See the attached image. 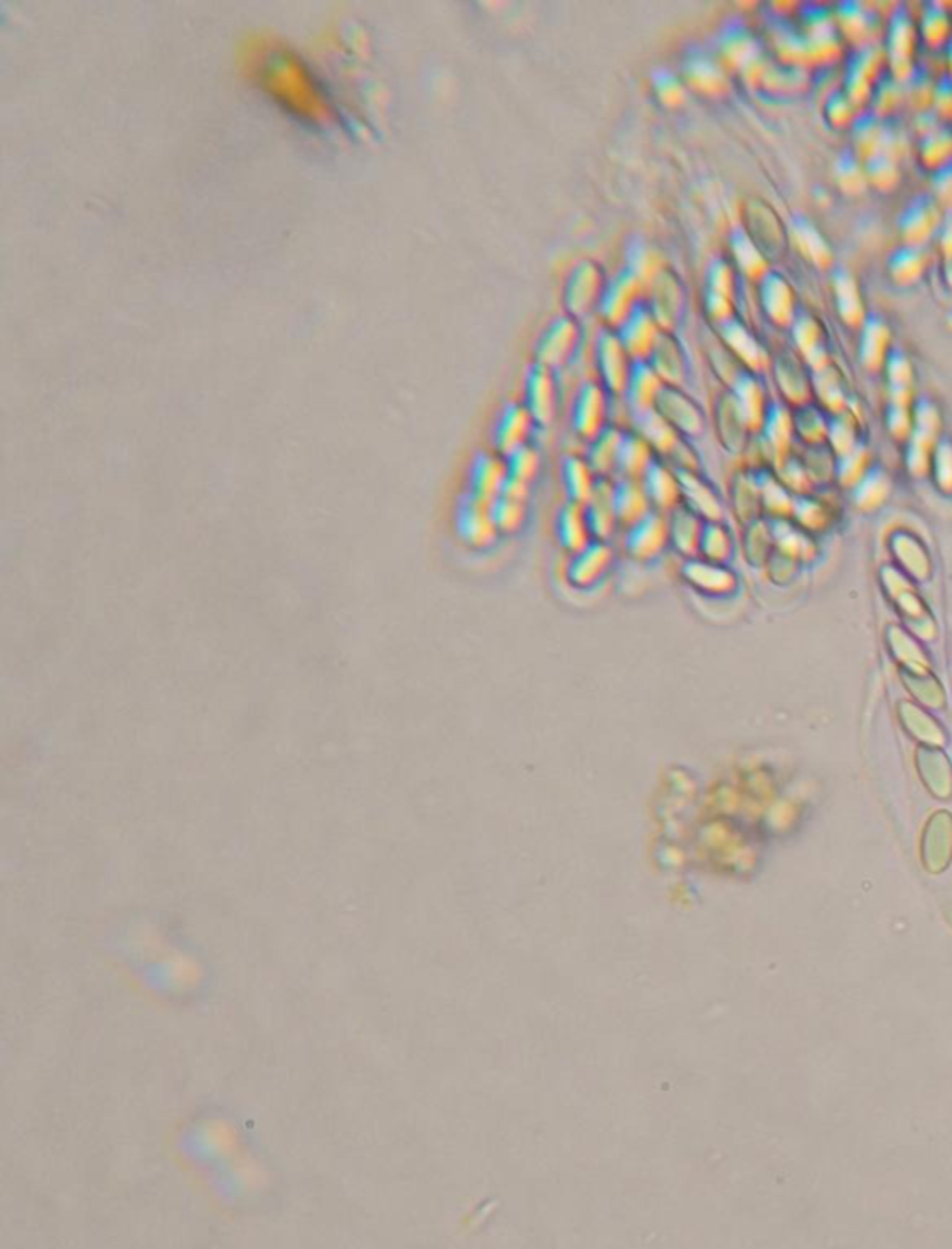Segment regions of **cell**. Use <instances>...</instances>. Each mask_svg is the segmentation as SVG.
<instances>
[{
  "label": "cell",
  "instance_id": "cb8c5ba5",
  "mask_svg": "<svg viewBox=\"0 0 952 1249\" xmlns=\"http://www.w3.org/2000/svg\"><path fill=\"white\" fill-rule=\"evenodd\" d=\"M718 339L722 341L725 349L732 352V356L739 361L740 367L752 374L765 369V364L769 361V356L762 350L759 341L737 319L718 326Z\"/></svg>",
  "mask_w": 952,
  "mask_h": 1249
},
{
  "label": "cell",
  "instance_id": "d6986e66",
  "mask_svg": "<svg viewBox=\"0 0 952 1249\" xmlns=\"http://www.w3.org/2000/svg\"><path fill=\"white\" fill-rule=\"evenodd\" d=\"M585 507H587L588 521H590L595 539L610 541L616 536V532L622 531L619 521H617L616 480L614 478H601L595 487L594 495L590 497Z\"/></svg>",
  "mask_w": 952,
  "mask_h": 1249
},
{
  "label": "cell",
  "instance_id": "ba28073f",
  "mask_svg": "<svg viewBox=\"0 0 952 1249\" xmlns=\"http://www.w3.org/2000/svg\"><path fill=\"white\" fill-rule=\"evenodd\" d=\"M655 411L686 440L701 438L707 428L705 411L683 387H664L657 400Z\"/></svg>",
  "mask_w": 952,
  "mask_h": 1249
},
{
  "label": "cell",
  "instance_id": "7c38bea8",
  "mask_svg": "<svg viewBox=\"0 0 952 1249\" xmlns=\"http://www.w3.org/2000/svg\"><path fill=\"white\" fill-rule=\"evenodd\" d=\"M525 404L538 426H549L558 409V383L555 371L534 364L526 376Z\"/></svg>",
  "mask_w": 952,
  "mask_h": 1249
},
{
  "label": "cell",
  "instance_id": "83f0119b",
  "mask_svg": "<svg viewBox=\"0 0 952 1249\" xmlns=\"http://www.w3.org/2000/svg\"><path fill=\"white\" fill-rule=\"evenodd\" d=\"M616 480V512L617 521H619V529L627 531L636 523H641L642 519H646L651 512H655L651 506L648 492L642 484V480H629V478H614Z\"/></svg>",
  "mask_w": 952,
  "mask_h": 1249
},
{
  "label": "cell",
  "instance_id": "6da1fadb",
  "mask_svg": "<svg viewBox=\"0 0 952 1249\" xmlns=\"http://www.w3.org/2000/svg\"><path fill=\"white\" fill-rule=\"evenodd\" d=\"M236 64L255 90L300 122L329 125L339 118L328 84L287 39L272 32H253L238 46Z\"/></svg>",
  "mask_w": 952,
  "mask_h": 1249
},
{
  "label": "cell",
  "instance_id": "9f6ffc18",
  "mask_svg": "<svg viewBox=\"0 0 952 1249\" xmlns=\"http://www.w3.org/2000/svg\"><path fill=\"white\" fill-rule=\"evenodd\" d=\"M932 107H934V114L937 115L939 122H951L952 120V76H944L941 81L936 83V91H934V99H932Z\"/></svg>",
  "mask_w": 952,
  "mask_h": 1249
},
{
  "label": "cell",
  "instance_id": "6f0895ef",
  "mask_svg": "<svg viewBox=\"0 0 952 1249\" xmlns=\"http://www.w3.org/2000/svg\"><path fill=\"white\" fill-rule=\"evenodd\" d=\"M932 189V196L936 197L937 203L941 204L947 213H952V162L934 172Z\"/></svg>",
  "mask_w": 952,
  "mask_h": 1249
},
{
  "label": "cell",
  "instance_id": "f1b7e54d",
  "mask_svg": "<svg viewBox=\"0 0 952 1249\" xmlns=\"http://www.w3.org/2000/svg\"><path fill=\"white\" fill-rule=\"evenodd\" d=\"M730 507L742 524L754 523L761 512V482L750 470L735 472L730 482Z\"/></svg>",
  "mask_w": 952,
  "mask_h": 1249
},
{
  "label": "cell",
  "instance_id": "f6af8a7d",
  "mask_svg": "<svg viewBox=\"0 0 952 1249\" xmlns=\"http://www.w3.org/2000/svg\"><path fill=\"white\" fill-rule=\"evenodd\" d=\"M922 39L930 47L944 46L952 36V21L949 12L941 4H929L921 17Z\"/></svg>",
  "mask_w": 952,
  "mask_h": 1249
},
{
  "label": "cell",
  "instance_id": "7bdbcfd3",
  "mask_svg": "<svg viewBox=\"0 0 952 1249\" xmlns=\"http://www.w3.org/2000/svg\"><path fill=\"white\" fill-rule=\"evenodd\" d=\"M927 265V255L922 246H902L899 250L893 251L892 258H890V270L892 275L897 281H914L921 275Z\"/></svg>",
  "mask_w": 952,
  "mask_h": 1249
},
{
  "label": "cell",
  "instance_id": "680465c9",
  "mask_svg": "<svg viewBox=\"0 0 952 1249\" xmlns=\"http://www.w3.org/2000/svg\"><path fill=\"white\" fill-rule=\"evenodd\" d=\"M655 91L664 103H679L683 97V86L671 73H661L657 76Z\"/></svg>",
  "mask_w": 952,
  "mask_h": 1249
},
{
  "label": "cell",
  "instance_id": "3957f363",
  "mask_svg": "<svg viewBox=\"0 0 952 1249\" xmlns=\"http://www.w3.org/2000/svg\"><path fill=\"white\" fill-rule=\"evenodd\" d=\"M595 363L601 383L612 396H625L636 361L614 329H603L595 344Z\"/></svg>",
  "mask_w": 952,
  "mask_h": 1249
},
{
  "label": "cell",
  "instance_id": "db71d44e",
  "mask_svg": "<svg viewBox=\"0 0 952 1249\" xmlns=\"http://www.w3.org/2000/svg\"><path fill=\"white\" fill-rule=\"evenodd\" d=\"M856 108L858 103L846 91H836L826 103V115L836 127H845L856 123Z\"/></svg>",
  "mask_w": 952,
  "mask_h": 1249
},
{
  "label": "cell",
  "instance_id": "11a10c76",
  "mask_svg": "<svg viewBox=\"0 0 952 1249\" xmlns=\"http://www.w3.org/2000/svg\"><path fill=\"white\" fill-rule=\"evenodd\" d=\"M908 86L904 93L910 103H914L915 107L924 108L932 105L934 99V91H936V83L930 78L927 73H912V76L906 81Z\"/></svg>",
  "mask_w": 952,
  "mask_h": 1249
},
{
  "label": "cell",
  "instance_id": "277c9868",
  "mask_svg": "<svg viewBox=\"0 0 952 1249\" xmlns=\"http://www.w3.org/2000/svg\"><path fill=\"white\" fill-rule=\"evenodd\" d=\"M607 288V280L601 266L594 261H582L573 268L564 290L565 315L573 319H587L594 310H599L603 295Z\"/></svg>",
  "mask_w": 952,
  "mask_h": 1249
},
{
  "label": "cell",
  "instance_id": "2e32d148",
  "mask_svg": "<svg viewBox=\"0 0 952 1249\" xmlns=\"http://www.w3.org/2000/svg\"><path fill=\"white\" fill-rule=\"evenodd\" d=\"M617 335L636 363H648L651 352L663 335V327L659 326L655 317L651 315L648 305L644 303L642 307L634 310L631 319L617 329Z\"/></svg>",
  "mask_w": 952,
  "mask_h": 1249
},
{
  "label": "cell",
  "instance_id": "f546056e",
  "mask_svg": "<svg viewBox=\"0 0 952 1249\" xmlns=\"http://www.w3.org/2000/svg\"><path fill=\"white\" fill-rule=\"evenodd\" d=\"M664 387L666 386H664L663 379L659 378V374L649 367V363L634 364L631 381H629L627 393L624 396L631 408L632 415H641V413L655 409L657 400L663 393Z\"/></svg>",
  "mask_w": 952,
  "mask_h": 1249
},
{
  "label": "cell",
  "instance_id": "603a6c76",
  "mask_svg": "<svg viewBox=\"0 0 952 1249\" xmlns=\"http://www.w3.org/2000/svg\"><path fill=\"white\" fill-rule=\"evenodd\" d=\"M510 480L508 460L499 452H484L471 469V495L482 500L499 499Z\"/></svg>",
  "mask_w": 952,
  "mask_h": 1249
},
{
  "label": "cell",
  "instance_id": "ee69618b",
  "mask_svg": "<svg viewBox=\"0 0 952 1249\" xmlns=\"http://www.w3.org/2000/svg\"><path fill=\"white\" fill-rule=\"evenodd\" d=\"M792 231H794V240L798 244L802 253H806L811 261H815L816 265L824 266L830 263L831 251L828 244L808 220L801 218V220L794 221Z\"/></svg>",
  "mask_w": 952,
  "mask_h": 1249
},
{
  "label": "cell",
  "instance_id": "d6a6232c",
  "mask_svg": "<svg viewBox=\"0 0 952 1249\" xmlns=\"http://www.w3.org/2000/svg\"><path fill=\"white\" fill-rule=\"evenodd\" d=\"M659 460L655 450L651 448L648 441L642 438L641 433L625 432L624 445H622V452H619V462H617L616 478H629V480H642L648 475V470L653 467V463Z\"/></svg>",
  "mask_w": 952,
  "mask_h": 1249
},
{
  "label": "cell",
  "instance_id": "d4e9b609",
  "mask_svg": "<svg viewBox=\"0 0 952 1249\" xmlns=\"http://www.w3.org/2000/svg\"><path fill=\"white\" fill-rule=\"evenodd\" d=\"M915 49V26L906 12H897L892 19L890 36H887V54L892 61L893 76L897 81H908L912 69V56Z\"/></svg>",
  "mask_w": 952,
  "mask_h": 1249
},
{
  "label": "cell",
  "instance_id": "f907efd6",
  "mask_svg": "<svg viewBox=\"0 0 952 1249\" xmlns=\"http://www.w3.org/2000/svg\"><path fill=\"white\" fill-rule=\"evenodd\" d=\"M722 51L725 61L733 60L737 66H750L752 61L757 60L754 38L748 34L747 29L728 32Z\"/></svg>",
  "mask_w": 952,
  "mask_h": 1249
},
{
  "label": "cell",
  "instance_id": "bcb514c9",
  "mask_svg": "<svg viewBox=\"0 0 952 1249\" xmlns=\"http://www.w3.org/2000/svg\"><path fill=\"white\" fill-rule=\"evenodd\" d=\"M506 460H508L511 480H516L519 484L531 485L533 487L536 478L540 475V450L531 443L526 447L519 448L518 452L508 456Z\"/></svg>",
  "mask_w": 952,
  "mask_h": 1249
},
{
  "label": "cell",
  "instance_id": "44dd1931",
  "mask_svg": "<svg viewBox=\"0 0 952 1249\" xmlns=\"http://www.w3.org/2000/svg\"><path fill=\"white\" fill-rule=\"evenodd\" d=\"M882 61L884 51L877 46H861L860 51L854 54L846 73L845 91L858 105L873 95L875 86L880 81L878 73L882 68Z\"/></svg>",
  "mask_w": 952,
  "mask_h": 1249
},
{
  "label": "cell",
  "instance_id": "b9f144b4",
  "mask_svg": "<svg viewBox=\"0 0 952 1249\" xmlns=\"http://www.w3.org/2000/svg\"><path fill=\"white\" fill-rule=\"evenodd\" d=\"M686 78L694 84L700 91L705 93H713V91H720L724 88V73H722V66L713 60V58H705V56H694L693 60L686 64Z\"/></svg>",
  "mask_w": 952,
  "mask_h": 1249
},
{
  "label": "cell",
  "instance_id": "5bb4252c",
  "mask_svg": "<svg viewBox=\"0 0 952 1249\" xmlns=\"http://www.w3.org/2000/svg\"><path fill=\"white\" fill-rule=\"evenodd\" d=\"M536 421L525 404L506 406L496 428V452L504 458L533 443Z\"/></svg>",
  "mask_w": 952,
  "mask_h": 1249
},
{
  "label": "cell",
  "instance_id": "60d3db41",
  "mask_svg": "<svg viewBox=\"0 0 952 1249\" xmlns=\"http://www.w3.org/2000/svg\"><path fill=\"white\" fill-rule=\"evenodd\" d=\"M921 160L930 169H939L952 162V130L939 125L921 140Z\"/></svg>",
  "mask_w": 952,
  "mask_h": 1249
},
{
  "label": "cell",
  "instance_id": "52a82bcc",
  "mask_svg": "<svg viewBox=\"0 0 952 1249\" xmlns=\"http://www.w3.org/2000/svg\"><path fill=\"white\" fill-rule=\"evenodd\" d=\"M582 342L580 320L564 315L551 322L536 346V363L557 372L572 361Z\"/></svg>",
  "mask_w": 952,
  "mask_h": 1249
},
{
  "label": "cell",
  "instance_id": "74e56055",
  "mask_svg": "<svg viewBox=\"0 0 952 1249\" xmlns=\"http://www.w3.org/2000/svg\"><path fill=\"white\" fill-rule=\"evenodd\" d=\"M887 123L875 114L861 115L854 123V142H856V149L863 159L867 160L875 155H880L884 151L885 135H887Z\"/></svg>",
  "mask_w": 952,
  "mask_h": 1249
},
{
  "label": "cell",
  "instance_id": "d590c367",
  "mask_svg": "<svg viewBox=\"0 0 952 1249\" xmlns=\"http://www.w3.org/2000/svg\"><path fill=\"white\" fill-rule=\"evenodd\" d=\"M761 302L770 319L776 324H787L792 319V292L787 281L776 273H767L761 280Z\"/></svg>",
  "mask_w": 952,
  "mask_h": 1249
},
{
  "label": "cell",
  "instance_id": "8fae6325",
  "mask_svg": "<svg viewBox=\"0 0 952 1249\" xmlns=\"http://www.w3.org/2000/svg\"><path fill=\"white\" fill-rule=\"evenodd\" d=\"M945 220V209L934 196H917L906 204L900 216V235L910 246H922L937 235Z\"/></svg>",
  "mask_w": 952,
  "mask_h": 1249
},
{
  "label": "cell",
  "instance_id": "681fc988",
  "mask_svg": "<svg viewBox=\"0 0 952 1249\" xmlns=\"http://www.w3.org/2000/svg\"><path fill=\"white\" fill-rule=\"evenodd\" d=\"M904 97H906V93L902 90L900 81H897L895 76L880 78L877 86H875L873 95H870L873 107H875V115L884 120L885 115L892 114V112H895L900 107V103H902V99Z\"/></svg>",
  "mask_w": 952,
  "mask_h": 1249
},
{
  "label": "cell",
  "instance_id": "4dcf8cb0",
  "mask_svg": "<svg viewBox=\"0 0 952 1249\" xmlns=\"http://www.w3.org/2000/svg\"><path fill=\"white\" fill-rule=\"evenodd\" d=\"M737 406H739L740 413L747 421L748 428L752 433L761 430L765 425V418L769 415V408L765 402V391L762 386L757 381L752 372H744L733 387H730Z\"/></svg>",
  "mask_w": 952,
  "mask_h": 1249
},
{
  "label": "cell",
  "instance_id": "7dc6e473",
  "mask_svg": "<svg viewBox=\"0 0 952 1249\" xmlns=\"http://www.w3.org/2000/svg\"><path fill=\"white\" fill-rule=\"evenodd\" d=\"M865 162V174H867V181L877 186L878 190L895 189L900 182V167L897 159H893L890 155H875L870 159L863 160Z\"/></svg>",
  "mask_w": 952,
  "mask_h": 1249
},
{
  "label": "cell",
  "instance_id": "c3c4849f",
  "mask_svg": "<svg viewBox=\"0 0 952 1249\" xmlns=\"http://www.w3.org/2000/svg\"><path fill=\"white\" fill-rule=\"evenodd\" d=\"M836 177H838L839 186L845 190L846 194H860L868 182L865 162H861L854 153H845L839 157L838 164H836Z\"/></svg>",
  "mask_w": 952,
  "mask_h": 1249
},
{
  "label": "cell",
  "instance_id": "9c48e42d",
  "mask_svg": "<svg viewBox=\"0 0 952 1249\" xmlns=\"http://www.w3.org/2000/svg\"><path fill=\"white\" fill-rule=\"evenodd\" d=\"M624 547L632 560L651 561L659 558L670 547L668 514L651 512L641 523L627 529Z\"/></svg>",
  "mask_w": 952,
  "mask_h": 1249
},
{
  "label": "cell",
  "instance_id": "94428289",
  "mask_svg": "<svg viewBox=\"0 0 952 1249\" xmlns=\"http://www.w3.org/2000/svg\"><path fill=\"white\" fill-rule=\"evenodd\" d=\"M947 56H949V68H951V76H952V38H951V41H949V53H947Z\"/></svg>",
  "mask_w": 952,
  "mask_h": 1249
},
{
  "label": "cell",
  "instance_id": "7a4b0ae2",
  "mask_svg": "<svg viewBox=\"0 0 952 1249\" xmlns=\"http://www.w3.org/2000/svg\"><path fill=\"white\" fill-rule=\"evenodd\" d=\"M646 290H648L646 283L639 275H634L629 268L607 283L601 305L597 310L605 327L617 332L619 327L624 326L625 322L634 315V310L646 303Z\"/></svg>",
  "mask_w": 952,
  "mask_h": 1249
},
{
  "label": "cell",
  "instance_id": "4fadbf2b",
  "mask_svg": "<svg viewBox=\"0 0 952 1249\" xmlns=\"http://www.w3.org/2000/svg\"><path fill=\"white\" fill-rule=\"evenodd\" d=\"M681 575L693 590L705 597H725L737 588V576L728 564H715L700 556L688 558Z\"/></svg>",
  "mask_w": 952,
  "mask_h": 1249
},
{
  "label": "cell",
  "instance_id": "ffe728a7",
  "mask_svg": "<svg viewBox=\"0 0 952 1249\" xmlns=\"http://www.w3.org/2000/svg\"><path fill=\"white\" fill-rule=\"evenodd\" d=\"M642 484L648 492L651 506L661 514H671L676 507L683 504V487H681V472L673 469L670 463L657 460L648 475L642 478Z\"/></svg>",
  "mask_w": 952,
  "mask_h": 1249
},
{
  "label": "cell",
  "instance_id": "4316f807",
  "mask_svg": "<svg viewBox=\"0 0 952 1249\" xmlns=\"http://www.w3.org/2000/svg\"><path fill=\"white\" fill-rule=\"evenodd\" d=\"M557 532L560 546L564 547V551H568L572 556L585 551L595 541L594 532L588 521L587 507L585 504H577V502H570V500L558 514Z\"/></svg>",
  "mask_w": 952,
  "mask_h": 1249
},
{
  "label": "cell",
  "instance_id": "ab89813d",
  "mask_svg": "<svg viewBox=\"0 0 952 1249\" xmlns=\"http://www.w3.org/2000/svg\"><path fill=\"white\" fill-rule=\"evenodd\" d=\"M491 514H493V521H496L499 534L511 536V534H518L525 527L528 507H526V500L510 499V497L501 495L499 499L491 502Z\"/></svg>",
  "mask_w": 952,
  "mask_h": 1249
},
{
  "label": "cell",
  "instance_id": "ac0fdd59",
  "mask_svg": "<svg viewBox=\"0 0 952 1249\" xmlns=\"http://www.w3.org/2000/svg\"><path fill=\"white\" fill-rule=\"evenodd\" d=\"M713 423H715L718 441L725 450L742 452L748 447L752 430L748 428L747 421L740 413L737 400L730 389L718 396L715 411H713Z\"/></svg>",
  "mask_w": 952,
  "mask_h": 1249
},
{
  "label": "cell",
  "instance_id": "91938a15",
  "mask_svg": "<svg viewBox=\"0 0 952 1249\" xmlns=\"http://www.w3.org/2000/svg\"><path fill=\"white\" fill-rule=\"evenodd\" d=\"M937 244L947 261H952V213L945 214L944 224L937 231Z\"/></svg>",
  "mask_w": 952,
  "mask_h": 1249
},
{
  "label": "cell",
  "instance_id": "7402d4cb",
  "mask_svg": "<svg viewBox=\"0 0 952 1249\" xmlns=\"http://www.w3.org/2000/svg\"><path fill=\"white\" fill-rule=\"evenodd\" d=\"M612 561H614V549L610 547L609 541L595 539L594 543L588 546L585 551L573 554L572 564L568 569L570 583L577 588H582V590L592 588L609 573Z\"/></svg>",
  "mask_w": 952,
  "mask_h": 1249
},
{
  "label": "cell",
  "instance_id": "5b68a950",
  "mask_svg": "<svg viewBox=\"0 0 952 1249\" xmlns=\"http://www.w3.org/2000/svg\"><path fill=\"white\" fill-rule=\"evenodd\" d=\"M646 305L663 332L676 334L685 319L686 292L676 273L664 268L646 290Z\"/></svg>",
  "mask_w": 952,
  "mask_h": 1249
},
{
  "label": "cell",
  "instance_id": "816d5d0a",
  "mask_svg": "<svg viewBox=\"0 0 952 1249\" xmlns=\"http://www.w3.org/2000/svg\"><path fill=\"white\" fill-rule=\"evenodd\" d=\"M838 21L850 39H865L870 32V16L860 4H843L839 8Z\"/></svg>",
  "mask_w": 952,
  "mask_h": 1249
},
{
  "label": "cell",
  "instance_id": "f35d334b",
  "mask_svg": "<svg viewBox=\"0 0 952 1249\" xmlns=\"http://www.w3.org/2000/svg\"><path fill=\"white\" fill-rule=\"evenodd\" d=\"M733 255H735L737 268L740 272L747 273L748 278L761 281L769 273L767 258L762 255V251L752 240V236L744 231H737L733 236Z\"/></svg>",
  "mask_w": 952,
  "mask_h": 1249
},
{
  "label": "cell",
  "instance_id": "9a60e30c",
  "mask_svg": "<svg viewBox=\"0 0 952 1249\" xmlns=\"http://www.w3.org/2000/svg\"><path fill=\"white\" fill-rule=\"evenodd\" d=\"M681 487L683 506L701 517L705 523L724 521V499L703 472H681Z\"/></svg>",
  "mask_w": 952,
  "mask_h": 1249
},
{
  "label": "cell",
  "instance_id": "1f68e13d",
  "mask_svg": "<svg viewBox=\"0 0 952 1249\" xmlns=\"http://www.w3.org/2000/svg\"><path fill=\"white\" fill-rule=\"evenodd\" d=\"M668 523H670V546L681 556H685L686 560L696 558L700 553L701 534H703L705 521L681 504L671 514H668Z\"/></svg>",
  "mask_w": 952,
  "mask_h": 1249
},
{
  "label": "cell",
  "instance_id": "e575fe53",
  "mask_svg": "<svg viewBox=\"0 0 952 1249\" xmlns=\"http://www.w3.org/2000/svg\"><path fill=\"white\" fill-rule=\"evenodd\" d=\"M625 430L610 426L609 430L590 443L587 460L599 478H616L619 452L624 445Z\"/></svg>",
  "mask_w": 952,
  "mask_h": 1249
},
{
  "label": "cell",
  "instance_id": "8d00e7d4",
  "mask_svg": "<svg viewBox=\"0 0 952 1249\" xmlns=\"http://www.w3.org/2000/svg\"><path fill=\"white\" fill-rule=\"evenodd\" d=\"M733 551H735V539H733L732 529L725 524V521L705 523L698 556L703 560L715 561V564H728L732 560Z\"/></svg>",
  "mask_w": 952,
  "mask_h": 1249
},
{
  "label": "cell",
  "instance_id": "30bf717a",
  "mask_svg": "<svg viewBox=\"0 0 952 1249\" xmlns=\"http://www.w3.org/2000/svg\"><path fill=\"white\" fill-rule=\"evenodd\" d=\"M457 534L465 546L482 551L496 543L501 536L497 531L491 502L467 495L457 510Z\"/></svg>",
  "mask_w": 952,
  "mask_h": 1249
},
{
  "label": "cell",
  "instance_id": "484cf974",
  "mask_svg": "<svg viewBox=\"0 0 952 1249\" xmlns=\"http://www.w3.org/2000/svg\"><path fill=\"white\" fill-rule=\"evenodd\" d=\"M632 416H634V432L641 433L642 438L648 441L651 448L655 450V454L659 456V460H663V462H668L671 456L676 454V450L681 447V443L686 440L661 413H657L655 409Z\"/></svg>",
  "mask_w": 952,
  "mask_h": 1249
},
{
  "label": "cell",
  "instance_id": "8992f818",
  "mask_svg": "<svg viewBox=\"0 0 952 1249\" xmlns=\"http://www.w3.org/2000/svg\"><path fill=\"white\" fill-rule=\"evenodd\" d=\"M610 396L612 394L599 381H588L575 396L573 430L588 445L610 428Z\"/></svg>",
  "mask_w": 952,
  "mask_h": 1249
},
{
  "label": "cell",
  "instance_id": "f5cc1de1",
  "mask_svg": "<svg viewBox=\"0 0 952 1249\" xmlns=\"http://www.w3.org/2000/svg\"><path fill=\"white\" fill-rule=\"evenodd\" d=\"M770 532L769 527L762 523L761 519H757L754 523L744 524V538H742V549L750 561H759L765 558V554L769 551Z\"/></svg>",
  "mask_w": 952,
  "mask_h": 1249
},
{
  "label": "cell",
  "instance_id": "e0dca14e",
  "mask_svg": "<svg viewBox=\"0 0 952 1249\" xmlns=\"http://www.w3.org/2000/svg\"><path fill=\"white\" fill-rule=\"evenodd\" d=\"M649 367L663 379L664 386L683 387L690 374V361L678 335L663 332L648 359Z\"/></svg>",
  "mask_w": 952,
  "mask_h": 1249
},
{
  "label": "cell",
  "instance_id": "836d02e7",
  "mask_svg": "<svg viewBox=\"0 0 952 1249\" xmlns=\"http://www.w3.org/2000/svg\"><path fill=\"white\" fill-rule=\"evenodd\" d=\"M562 480L570 502L587 504L601 478L582 456H568L562 463Z\"/></svg>",
  "mask_w": 952,
  "mask_h": 1249
}]
</instances>
